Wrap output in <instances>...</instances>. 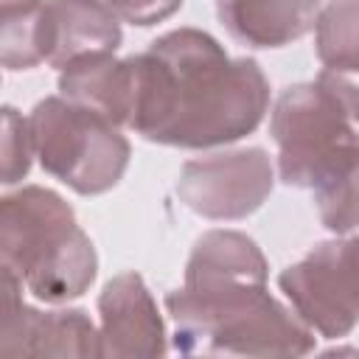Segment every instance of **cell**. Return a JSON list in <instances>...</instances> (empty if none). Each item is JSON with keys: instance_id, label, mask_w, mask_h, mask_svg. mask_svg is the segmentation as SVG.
<instances>
[{"instance_id": "cell-17", "label": "cell", "mask_w": 359, "mask_h": 359, "mask_svg": "<svg viewBox=\"0 0 359 359\" xmlns=\"http://www.w3.org/2000/svg\"><path fill=\"white\" fill-rule=\"evenodd\" d=\"M0 157H3V185H17L31 171V160H34L31 126L28 118H22L14 107H3Z\"/></svg>"}, {"instance_id": "cell-15", "label": "cell", "mask_w": 359, "mask_h": 359, "mask_svg": "<svg viewBox=\"0 0 359 359\" xmlns=\"http://www.w3.org/2000/svg\"><path fill=\"white\" fill-rule=\"evenodd\" d=\"M359 39V0H328L314 25V50L323 67L339 65Z\"/></svg>"}, {"instance_id": "cell-6", "label": "cell", "mask_w": 359, "mask_h": 359, "mask_svg": "<svg viewBox=\"0 0 359 359\" xmlns=\"http://www.w3.org/2000/svg\"><path fill=\"white\" fill-rule=\"evenodd\" d=\"M278 286L314 334L348 337L359 325V233L314 244L278 275Z\"/></svg>"}, {"instance_id": "cell-20", "label": "cell", "mask_w": 359, "mask_h": 359, "mask_svg": "<svg viewBox=\"0 0 359 359\" xmlns=\"http://www.w3.org/2000/svg\"><path fill=\"white\" fill-rule=\"evenodd\" d=\"M334 70H345V73H351V76L359 79V39H356L353 48L348 50V56H345L339 65H334Z\"/></svg>"}, {"instance_id": "cell-9", "label": "cell", "mask_w": 359, "mask_h": 359, "mask_svg": "<svg viewBox=\"0 0 359 359\" xmlns=\"http://www.w3.org/2000/svg\"><path fill=\"white\" fill-rule=\"evenodd\" d=\"M98 334L101 356L107 359H151L168 351L157 300L137 272H121L104 283L98 294Z\"/></svg>"}, {"instance_id": "cell-14", "label": "cell", "mask_w": 359, "mask_h": 359, "mask_svg": "<svg viewBox=\"0 0 359 359\" xmlns=\"http://www.w3.org/2000/svg\"><path fill=\"white\" fill-rule=\"evenodd\" d=\"M48 59L45 0H3L0 62L6 70H31Z\"/></svg>"}, {"instance_id": "cell-11", "label": "cell", "mask_w": 359, "mask_h": 359, "mask_svg": "<svg viewBox=\"0 0 359 359\" xmlns=\"http://www.w3.org/2000/svg\"><path fill=\"white\" fill-rule=\"evenodd\" d=\"M323 0H216L224 31L247 48H283L314 31Z\"/></svg>"}, {"instance_id": "cell-16", "label": "cell", "mask_w": 359, "mask_h": 359, "mask_svg": "<svg viewBox=\"0 0 359 359\" xmlns=\"http://www.w3.org/2000/svg\"><path fill=\"white\" fill-rule=\"evenodd\" d=\"M314 205L323 227L337 236L359 230V160L334 182L314 191Z\"/></svg>"}, {"instance_id": "cell-13", "label": "cell", "mask_w": 359, "mask_h": 359, "mask_svg": "<svg viewBox=\"0 0 359 359\" xmlns=\"http://www.w3.org/2000/svg\"><path fill=\"white\" fill-rule=\"evenodd\" d=\"M269 264L261 247L241 230L213 227L205 230L185 261L182 286L216 283H266Z\"/></svg>"}, {"instance_id": "cell-8", "label": "cell", "mask_w": 359, "mask_h": 359, "mask_svg": "<svg viewBox=\"0 0 359 359\" xmlns=\"http://www.w3.org/2000/svg\"><path fill=\"white\" fill-rule=\"evenodd\" d=\"M20 278L3 266V317L0 353L3 356H101L98 325L84 309H34L22 300Z\"/></svg>"}, {"instance_id": "cell-10", "label": "cell", "mask_w": 359, "mask_h": 359, "mask_svg": "<svg viewBox=\"0 0 359 359\" xmlns=\"http://www.w3.org/2000/svg\"><path fill=\"white\" fill-rule=\"evenodd\" d=\"M48 65L65 67L90 53H115L123 42L121 20L104 0H45Z\"/></svg>"}, {"instance_id": "cell-19", "label": "cell", "mask_w": 359, "mask_h": 359, "mask_svg": "<svg viewBox=\"0 0 359 359\" xmlns=\"http://www.w3.org/2000/svg\"><path fill=\"white\" fill-rule=\"evenodd\" d=\"M317 84L323 90H328L339 107L351 115L353 123H359V79L345 73V70H334V67H323L317 76Z\"/></svg>"}, {"instance_id": "cell-2", "label": "cell", "mask_w": 359, "mask_h": 359, "mask_svg": "<svg viewBox=\"0 0 359 359\" xmlns=\"http://www.w3.org/2000/svg\"><path fill=\"white\" fill-rule=\"evenodd\" d=\"M180 353L210 356H306L314 331L266 283L180 286L165 294Z\"/></svg>"}, {"instance_id": "cell-3", "label": "cell", "mask_w": 359, "mask_h": 359, "mask_svg": "<svg viewBox=\"0 0 359 359\" xmlns=\"http://www.w3.org/2000/svg\"><path fill=\"white\" fill-rule=\"evenodd\" d=\"M0 255L25 292L50 306L81 297L98 275L90 236L45 185H22L0 199Z\"/></svg>"}, {"instance_id": "cell-12", "label": "cell", "mask_w": 359, "mask_h": 359, "mask_svg": "<svg viewBox=\"0 0 359 359\" xmlns=\"http://www.w3.org/2000/svg\"><path fill=\"white\" fill-rule=\"evenodd\" d=\"M59 95L98 112L115 126H129L135 104V67L132 56L90 53L59 70Z\"/></svg>"}, {"instance_id": "cell-4", "label": "cell", "mask_w": 359, "mask_h": 359, "mask_svg": "<svg viewBox=\"0 0 359 359\" xmlns=\"http://www.w3.org/2000/svg\"><path fill=\"white\" fill-rule=\"evenodd\" d=\"M278 146V180L320 191L359 160V132L339 101L317 81L286 87L269 115Z\"/></svg>"}, {"instance_id": "cell-5", "label": "cell", "mask_w": 359, "mask_h": 359, "mask_svg": "<svg viewBox=\"0 0 359 359\" xmlns=\"http://www.w3.org/2000/svg\"><path fill=\"white\" fill-rule=\"evenodd\" d=\"M34 157L42 171L56 177L79 196L112 191L129 168L132 146L121 126L65 95H48L28 115Z\"/></svg>"}, {"instance_id": "cell-18", "label": "cell", "mask_w": 359, "mask_h": 359, "mask_svg": "<svg viewBox=\"0 0 359 359\" xmlns=\"http://www.w3.org/2000/svg\"><path fill=\"white\" fill-rule=\"evenodd\" d=\"M121 22L137 25V28H149L154 22L168 20L171 14L180 11L182 0H104Z\"/></svg>"}, {"instance_id": "cell-7", "label": "cell", "mask_w": 359, "mask_h": 359, "mask_svg": "<svg viewBox=\"0 0 359 359\" xmlns=\"http://www.w3.org/2000/svg\"><path fill=\"white\" fill-rule=\"evenodd\" d=\"M275 188V165L261 146L222 149L182 163L174 194L196 216L238 222L252 216Z\"/></svg>"}, {"instance_id": "cell-1", "label": "cell", "mask_w": 359, "mask_h": 359, "mask_svg": "<svg viewBox=\"0 0 359 359\" xmlns=\"http://www.w3.org/2000/svg\"><path fill=\"white\" fill-rule=\"evenodd\" d=\"M135 104L129 129L149 143L216 149L258 129L269 109V81L250 56H230L202 28L160 34L132 56Z\"/></svg>"}]
</instances>
